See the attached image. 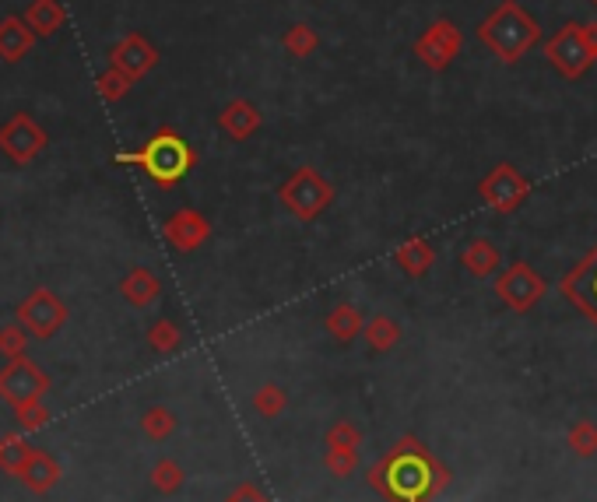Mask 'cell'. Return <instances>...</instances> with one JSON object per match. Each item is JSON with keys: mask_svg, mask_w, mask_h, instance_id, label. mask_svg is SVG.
<instances>
[{"mask_svg": "<svg viewBox=\"0 0 597 502\" xmlns=\"http://www.w3.org/2000/svg\"><path fill=\"white\" fill-rule=\"evenodd\" d=\"M116 162L141 165L144 173L152 176L159 187H173V183H180L183 176H187L190 165H194V151L187 148V141H183L180 134H173V130H159V134L144 144V148L120 151Z\"/></svg>", "mask_w": 597, "mask_h": 502, "instance_id": "obj_1", "label": "cell"}, {"mask_svg": "<svg viewBox=\"0 0 597 502\" xmlns=\"http://www.w3.org/2000/svg\"><path fill=\"white\" fill-rule=\"evenodd\" d=\"M390 499L397 502H422L439 485V471L425 453H394L376 474Z\"/></svg>", "mask_w": 597, "mask_h": 502, "instance_id": "obj_2", "label": "cell"}, {"mask_svg": "<svg viewBox=\"0 0 597 502\" xmlns=\"http://www.w3.org/2000/svg\"><path fill=\"white\" fill-rule=\"evenodd\" d=\"M46 390H50V376H46L29 355L8 359V366L0 369V397H4L11 408H25V404L43 401Z\"/></svg>", "mask_w": 597, "mask_h": 502, "instance_id": "obj_3", "label": "cell"}, {"mask_svg": "<svg viewBox=\"0 0 597 502\" xmlns=\"http://www.w3.org/2000/svg\"><path fill=\"white\" fill-rule=\"evenodd\" d=\"M64 320H67V306L50 288H36V292H29V299L18 306V323L39 341H50L53 334L64 327Z\"/></svg>", "mask_w": 597, "mask_h": 502, "instance_id": "obj_4", "label": "cell"}, {"mask_svg": "<svg viewBox=\"0 0 597 502\" xmlns=\"http://www.w3.org/2000/svg\"><path fill=\"white\" fill-rule=\"evenodd\" d=\"M46 141H50L46 130L29 113H15L11 120L0 123V151L18 165H29L46 148Z\"/></svg>", "mask_w": 597, "mask_h": 502, "instance_id": "obj_5", "label": "cell"}, {"mask_svg": "<svg viewBox=\"0 0 597 502\" xmlns=\"http://www.w3.org/2000/svg\"><path fill=\"white\" fill-rule=\"evenodd\" d=\"M36 39L39 36L29 29L25 18H18V15L0 18V60H4V64H18V60L29 57Z\"/></svg>", "mask_w": 597, "mask_h": 502, "instance_id": "obj_6", "label": "cell"}, {"mask_svg": "<svg viewBox=\"0 0 597 502\" xmlns=\"http://www.w3.org/2000/svg\"><path fill=\"white\" fill-rule=\"evenodd\" d=\"M109 60H113L116 71H123L130 81L141 78L148 67L155 64V50L148 43H144L141 36H127L123 43L113 46V53H109Z\"/></svg>", "mask_w": 597, "mask_h": 502, "instance_id": "obj_7", "label": "cell"}, {"mask_svg": "<svg viewBox=\"0 0 597 502\" xmlns=\"http://www.w3.org/2000/svg\"><path fill=\"white\" fill-rule=\"evenodd\" d=\"M18 478L25 481V485L32 488V492H50V488H57V481H60V464H57V457H50L46 450H32V457H29V464L22 467V474Z\"/></svg>", "mask_w": 597, "mask_h": 502, "instance_id": "obj_8", "label": "cell"}, {"mask_svg": "<svg viewBox=\"0 0 597 502\" xmlns=\"http://www.w3.org/2000/svg\"><path fill=\"white\" fill-rule=\"evenodd\" d=\"M22 18L29 22V29L36 32L39 39H46V36H53V32L64 29L67 11H64V4H60V0H32Z\"/></svg>", "mask_w": 597, "mask_h": 502, "instance_id": "obj_9", "label": "cell"}, {"mask_svg": "<svg viewBox=\"0 0 597 502\" xmlns=\"http://www.w3.org/2000/svg\"><path fill=\"white\" fill-rule=\"evenodd\" d=\"M32 457V446L25 443L22 432H8V436H0V467L8 474H22V467L29 464Z\"/></svg>", "mask_w": 597, "mask_h": 502, "instance_id": "obj_10", "label": "cell"}, {"mask_svg": "<svg viewBox=\"0 0 597 502\" xmlns=\"http://www.w3.org/2000/svg\"><path fill=\"white\" fill-rule=\"evenodd\" d=\"M155 295H159V278H155L152 271L137 267V271H130L127 278H123V299H130L134 306H148Z\"/></svg>", "mask_w": 597, "mask_h": 502, "instance_id": "obj_11", "label": "cell"}, {"mask_svg": "<svg viewBox=\"0 0 597 502\" xmlns=\"http://www.w3.org/2000/svg\"><path fill=\"white\" fill-rule=\"evenodd\" d=\"M204 232H208V229H204V222L197 215H190V211H187V215H176L173 222L166 225V236L173 239L180 250H190V246H197L204 239Z\"/></svg>", "mask_w": 597, "mask_h": 502, "instance_id": "obj_12", "label": "cell"}, {"mask_svg": "<svg viewBox=\"0 0 597 502\" xmlns=\"http://www.w3.org/2000/svg\"><path fill=\"white\" fill-rule=\"evenodd\" d=\"M25 348H29V330L22 327V323H8V327H0V355L4 359H18V355H25Z\"/></svg>", "mask_w": 597, "mask_h": 502, "instance_id": "obj_13", "label": "cell"}, {"mask_svg": "<svg viewBox=\"0 0 597 502\" xmlns=\"http://www.w3.org/2000/svg\"><path fill=\"white\" fill-rule=\"evenodd\" d=\"M95 88H99V95H102V99H106V102H116V99H120V95L130 88V78H127V74H123V71H116V67H113V71L99 74V81H95Z\"/></svg>", "mask_w": 597, "mask_h": 502, "instance_id": "obj_14", "label": "cell"}, {"mask_svg": "<svg viewBox=\"0 0 597 502\" xmlns=\"http://www.w3.org/2000/svg\"><path fill=\"white\" fill-rule=\"evenodd\" d=\"M15 415H18V425H22V432H36V429H43V425L50 422V411H46L43 401L25 404V408H15Z\"/></svg>", "mask_w": 597, "mask_h": 502, "instance_id": "obj_15", "label": "cell"}, {"mask_svg": "<svg viewBox=\"0 0 597 502\" xmlns=\"http://www.w3.org/2000/svg\"><path fill=\"white\" fill-rule=\"evenodd\" d=\"M173 425H176V418L169 415L166 408H152L148 415H144V432H148L152 439L169 436V432H173Z\"/></svg>", "mask_w": 597, "mask_h": 502, "instance_id": "obj_16", "label": "cell"}, {"mask_svg": "<svg viewBox=\"0 0 597 502\" xmlns=\"http://www.w3.org/2000/svg\"><path fill=\"white\" fill-rule=\"evenodd\" d=\"M152 481H155V488H159V492H176V488H180V481H183V471L176 464H169V460H162V464L155 467Z\"/></svg>", "mask_w": 597, "mask_h": 502, "instance_id": "obj_17", "label": "cell"}, {"mask_svg": "<svg viewBox=\"0 0 597 502\" xmlns=\"http://www.w3.org/2000/svg\"><path fill=\"white\" fill-rule=\"evenodd\" d=\"M576 292H580V299L590 306V313H597V260H590L587 271L580 274V288H576Z\"/></svg>", "mask_w": 597, "mask_h": 502, "instance_id": "obj_18", "label": "cell"}, {"mask_svg": "<svg viewBox=\"0 0 597 502\" xmlns=\"http://www.w3.org/2000/svg\"><path fill=\"white\" fill-rule=\"evenodd\" d=\"M176 341H180V330H176L173 323H159V327H152V348L169 352V348H176Z\"/></svg>", "mask_w": 597, "mask_h": 502, "instance_id": "obj_19", "label": "cell"}]
</instances>
